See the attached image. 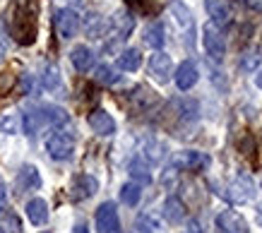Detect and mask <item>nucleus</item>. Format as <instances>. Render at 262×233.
Listing matches in <instances>:
<instances>
[{
  "mask_svg": "<svg viewBox=\"0 0 262 233\" xmlns=\"http://www.w3.org/2000/svg\"><path fill=\"white\" fill-rule=\"evenodd\" d=\"M39 0H12L10 5V36L19 46H32L39 34Z\"/></svg>",
  "mask_w": 262,
  "mask_h": 233,
  "instance_id": "nucleus-1",
  "label": "nucleus"
},
{
  "mask_svg": "<svg viewBox=\"0 0 262 233\" xmlns=\"http://www.w3.org/2000/svg\"><path fill=\"white\" fill-rule=\"evenodd\" d=\"M46 152L51 154V159H56V161L70 159L72 152H75V137L70 132H65V130H58V132H53V135L48 137Z\"/></svg>",
  "mask_w": 262,
  "mask_h": 233,
  "instance_id": "nucleus-2",
  "label": "nucleus"
},
{
  "mask_svg": "<svg viewBox=\"0 0 262 233\" xmlns=\"http://www.w3.org/2000/svg\"><path fill=\"white\" fill-rule=\"evenodd\" d=\"M202 43H205L207 56L212 60H224V53H226V43H224L222 29L214 25V22H207L202 27Z\"/></svg>",
  "mask_w": 262,
  "mask_h": 233,
  "instance_id": "nucleus-3",
  "label": "nucleus"
},
{
  "mask_svg": "<svg viewBox=\"0 0 262 233\" xmlns=\"http://www.w3.org/2000/svg\"><path fill=\"white\" fill-rule=\"evenodd\" d=\"M219 195H224L226 200L236 202V204H243V202L253 200L255 185H253V180H250L248 176H238V178H233L231 185H226V188H224V193H219Z\"/></svg>",
  "mask_w": 262,
  "mask_h": 233,
  "instance_id": "nucleus-4",
  "label": "nucleus"
},
{
  "mask_svg": "<svg viewBox=\"0 0 262 233\" xmlns=\"http://www.w3.org/2000/svg\"><path fill=\"white\" fill-rule=\"evenodd\" d=\"M96 228H99V233H120L118 209L113 202H103L96 209Z\"/></svg>",
  "mask_w": 262,
  "mask_h": 233,
  "instance_id": "nucleus-5",
  "label": "nucleus"
},
{
  "mask_svg": "<svg viewBox=\"0 0 262 233\" xmlns=\"http://www.w3.org/2000/svg\"><path fill=\"white\" fill-rule=\"evenodd\" d=\"M149 75L157 82H161V84H166V82L171 80V75H173V63H171V58H168L164 51H157V53L149 58Z\"/></svg>",
  "mask_w": 262,
  "mask_h": 233,
  "instance_id": "nucleus-6",
  "label": "nucleus"
},
{
  "mask_svg": "<svg viewBox=\"0 0 262 233\" xmlns=\"http://www.w3.org/2000/svg\"><path fill=\"white\" fill-rule=\"evenodd\" d=\"M216 231L219 233H248V224L238 212L226 209V212H222L216 217Z\"/></svg>",
  "mask_w": 262,
  "mask_h": 233,
  "instance_id": "nucleus-7",
  "label": "nucleus"
},
{
  "mask_svg": "<svg viewBox=\"0 0 262 233\" xmlns=\"http://www.w3.org/2000/svg\"><path fill=\"white\" fill-rule=\"evenodd\" d=\"M56 29L60 39H72L77 29H80V17L75 15L72 10H58L56 12Z\"/></svg>",
  "mask_w": 262,
  "mask_h": 233,
  "instance_id": "nucleus-8",
  "label": "nucleus"
},
{
  "mask_svg": "<svg viewBox=\"0 0 262 233\" xmlns=\"http://www.w3.org/2000/svg\"><path fill=\"white\" fill-rule=\"evenodd\" d=\"M89 128L94 130L96 135H101V137H108L116 132V121L111 118V113H106L101 111V108H96V111L89 113Z\"/></svg>",
  "mask_w": 262,
  "mask_h": 233,
  "instance_id": "nucleus-9",
  "label": "nucleus"
},
{
  "mask_svg": "<svg viewBox=\"0 0 262 233\" xmlns=\"http://www.w3.org/2000/svg\"><path fill=\"white\" fill-rule=\"evenodd\" d=\"M198 67H195V63H190V60H183L181 65H178V70H176L173 80H176V87L181 89V91H188L190 87H195V82H198Z\"/></svg>",
  "mask_w": 262,
  "mask_h": 233,
  "instance_id": "nucleus-10",
  "label": "nucleus"
},
{
  "mask_svg": "<svg viewBox=\"0 0 262 233\" xmlns=\"http://www.w3.org/2000/svg\"><path fill=\"white\" fill-rule=\"evenodd\" d=\"M207 164H209V156L202 152H181V154H176V159H173V166L183 171H198L202 166H207Z\"/></svg>",
  "mask_w": 262,
  "mask_h": 233,
  "instance_id": "nucleus-11",
  "label": "nucleus"
},
{
  "mask_svg": "<svg viewBox=\"0 0 262 233\" xmlns=\"http://www.w3.org/2000/svg\"><path fill=\"white\" fill-rule=\"evenodd\" d=\"M205 8L216 27H224L231 22V5L229 0H205Z\"/></svg>",
  "mask_w": 262,
  "mask_h": 233,
  "instance_id": "nucleus-12",
  "label": "nucleus"
},
{
  "mask_svg": "<svg viewBox=\"0 0 262 233\" xmlns=\"http://www.w3.org/2000/svg\"><path fill=\"white\" fill-rule=\"evenodd\" d=\"M41 188V176L34 166H22L19 176H17V190L19 193H32Z\"/></svg>",
  "mask_w": 262,
  "mask_h": 233,
  "instance_id": "nucleus-13",
  "label": "nucleus"
},
{
  "mask_svg": "<svg viewBox=\"0 0 262 233\" xmlns=\"http://www.w3.org/2000/svg\"><path fill=\"white\" fill-rule=\"evenodd\" d=\"M41 128H48L43 108H32V111H27L22 115V130L27 135H36Z\"/></svg>",
  "mask_w": 262,
  "mask_h": 233,
  "instance_id": "nucleus-14",
  "label": "nucleus"
},
{
  "mask_svg": "<svg viewBox=\"0 0 262 233\" xmlns=\"http://www.w3.org/2000/svg\"><path fill=\"white\" fill-rule=\"evenodd\" d=\"M27 217L34 226H43L48 221V204L41 197H34V200L27 202Z\"/></svg>",
  "mask_w": 262,
  "mask_h": 233,
  "instance_id": "nucleus-15",
  "label": "nucleus"
},
{
  "mask_svg": "<svg viewBox=\"0 0 262 233\" xmlns=\"http://www.w3.org/2000/svg\"><path fill=\"white\" fill-rule=\"evenodd\" d=\"M99 190V183H96L92 176H80L75 178V185H72V197L75 200H87Z\"/></svg>",
  "mask_w": 262,
  "mask_h": 233,
  "instance_id": "nucleus-16",
  "label": "nucleus"
},
{
  "mask_svg": "<svg viewBox=\"0 0 262 233\" xmlns=\"http://www.w3.org/2000/svg\"><path fill=\"white\" fill-rule=\"evenodd\" d=\"M70 60L80 73H87V70H92V65H94V53L87 46H77V49H72Z\"/></svg>",
  "mask_w": 262,
  "mask_h": 233,
  "instance_id": "nucleus-17",
  "label": "nucleus"
},
{
  "mask_svg": "<svg viewBox=\"0 0 262 233\" xmlns=\"http://www.w3.org/2000/svg\"><path fill=\"white\" fill-rule=\"evenodd\" d=\"M164 217L171 221V224H181L183 217H185V204H183L178 197H168L164 202Z\"/></svg>",
  "mask_w": 262,
  "mask_h": 233,
  "instance_id": "nucleus-18",
  "label": "nucleus"
},
{
  "mask_svg": "<svg viewBox=\"0 0 262 233\" xmlns=\"http://www.w3.org/2000/svg\"><path fill=\"white\" fill-rule=\"evenodd\" d=\"M140 65H142V56H140V51H137V49H127V51H123V53H120V58H118V67H120V70L135 73Z\"/></svg>",
  "mask_w": 262,
  "mask_h": 233,
  "instance_id": "nucleus-19",
  "label": "nucleus"
},
{
  "mask_svg": "<svg viewBox=\"0 0 262 233\" xmlns=\"http://www.w3.org/2000/svg\"><path fill=\"white\" fill-rule=\"evenodd\" d=\"M164 41H166V36H164V25L154 22V25L147 27V32H144V43H147V46H151V49H161Z\"/></svg>",
  "mask_w": 262,
  "mask_h": 233,
  "instance_id": "nucleus-20",
  "label": "nucleus"
},
{
  "mask_svg": "<svg viewBox=\"0 0 262 233\" xmlns=\"http://www.w3.org/2000/svg\"><path fill=\"white\" fill-rule=\"evenodd\" d=\"M130 176L137 180V185H147L151 183V173H149V166L144 164V159H137L130 164Z\"/></svg>",
  "mask_w": 262,
  "mask_h": 233,
  "instance_id": "nucleus-21",
  "label": "nucleus"
},
{
  "mask_svg": "<svg viewBox=\"0 0 262 233\" xmlns=\"http://www.w3.org/2000/svg\"><path fill=\"white\" fill-rule=\"evenodd\" d=\"M142 197V190H140V185L137 183H125L120 188V200L125 202L127 207H135L137 202Z\"/></svg>",
  "mask_w": 262,
  "mask_h": 233,
  "instance_id": "nucleus-22",
  "label": "nucleus"
},
{
  "mask_svg": "<svg viewBox=\"0 0 262 233\" xmlns=\"http://www.w3.org/2000/svg\"><path fill=\"white\" fill-rule=\"evenodd\" d=\"M113 25H116V32H118V39H127V34L133 32V17L127 15V12H118V15L113 17Z\"/></svg>",
  "mask_w": 262,
  "mask_h": 233,
  "instance_id": "nucleus-23",
  "label": "nucleus"
},
{
  "mask_svg": "<svg viewBox=\"0 0 262 233\" xmlns=\"http://www.w3.org/2000/svg\"><path fill=\"white\" fill-rule=\"evenodd\" d=\"M125 3H127V8H133L140 15H154L159 10L157 0H125Z\"/></svg>",
  "mask_w": 262,
  "mask_h": 233,
  "instance_id": "nucleus-24",
  "label": "nucleus"
},
{
  "mask_svg": "<svg viewBox=\"0 0 262 233\" xmlns=\"http://www.w3.org/2000/svg\"><path fill=\"white\" fill-rule=\"evenodd\" d=\"M41 84H43V89H48V91L58 89V84H60V73H58V67L48 65L46 73H43V77H41Z\"/></svg>",
  "mask_w": 262,
  "mask_h": 233,
  "instance_id": "nucleus-25",
  "label": "nucleus"
},
{
  "mask_svg": "<svg viewBox=\"0 0 262 233\" xmlns=\"http://www.w3.org/2000/svg\"><path fill=\"white\" fill-rule=\"evenodd\" d=\"M94 77H96V82H101V84H116V82H118V75H116V70H113L111 65H99Z\"/></svg>",
  "mask_w": 262,
  "mask_h": 233,
  "instance_id": "nucleus-26",
  "label": "nucleus"
},
{
  "mask_svg": "<svg viewBox=\"0 0 262 233\" xmlns=\"http://www.w3.org/2000/svg\"><path fill=\"white\" fill-rule=\"evenodd\" d=\"M171 12H173L176 15V22H178V25H185L188 27V29H190L192 27V19H190V12H188V8H185V5H181V3H173V5H171Z\"/></svg>",
  "mask_w": 262,
  "mask_h": 233,
  "instance_id": "nucleus-27",
  "label": "nucleus"
},
{
  "mask_svg": "<svg viewBox=\"0 0 262 233\" xmlns=\"http://www.w3.org/2000/svg\"><path fill=\"white\" fill-rule=\"evenodd\" d=\"M17 84V75L15 73H0V99L8 97L10 91L15 89Z\"/></svg>",
  "mask_w": 262,
  "mask_h": 233,
  "instance_id": "nucleus-28",
  "label": "nucleus"
},
{
  "mask_svg": "<svg viewBox=\"0 0 262 233\" xmlns=\"http://www.w3.org/2000/svg\"><path fill=\"white\" fill-rule=\"evenodd\" d=\"M157 228H159V224H157L151 217H140L135 221V231L137 233H154Z\"/></svg>",
  "mask_w": 262,
  "mask_h": 233,
  "instance_id": "nucleus-29",
  "label": "nucleus"
},
{
  "mask_svg": "<svg viewBox=\"0 0 262 233\" xmlns=\"http://www.w3.org/2000/svg\"><path fill=\"white\" fill-rule=\"evenodd\" d=\"M262 60V56L257 53V51H253V53H246V60H243V67L246 70H255V65Z\"/></svg>",
  "mask_w": 262,
  "mask_h": 233,
  "instance_id": "nucleus-30",
  "label": "nucleus"
},
{
  "mask_svg": "<svg viewBox=\"0 0 262 233\" xmlns=\"http://www.w3.org/2000/svg\"><path fill=\"white\" fill-rule=\"evenodd\" d=\"M0 128L5 130V132H17V118H12V115H8V118H0Z\"/></svg>",
  "mask_w": 262,
  "mask_h": 233,
  "instance_id": "nucleus-31",
  "label": "nucleus"
},
{
  "mask_svg": "<svg viewBox=\"0 0 262 233\" xmlns=\"http://www.w3.org/2000/svg\"><path fill=\"white\" fill-rule=\"evenodd\" d=\"M183 233H205V231H202V224H200L198 219H190L185 224V228H183Z\"/></svg>",
  "mask_w": 262,
  "mask_h": 233,
  "instance_id": "nucleus-32",
  "label": "nucleus"
},
{
  "mask_svg": "<svg viewBox=\"0 0 262 233\" xmlns=\"http://www.w3.org/2000/svg\"><path fill=\"white\" fill-rule=\"evenodd\" d=\"M5 197H8V195H5V185H0V209L5 207Z\"/></svg>",
  "mask_w": 262,
  "mask_h": 233,
  "instance_id": "nucleus-33",
  "label": "nucleus"
},
{
  "mask_svg": "<svg viewBox=\"0 0 262 233\" xmlns=\"http://www.w3.org/2000/svg\"><path fill=\"white\" fill-rule=\"evenodd\" d=\"M75 233H89L87 224H77V226H75Z\"/></svg>",
  "mask_w": 262,
  "mask_h": 233,
  "instance_id": "nucleus-34",
  "label": "nucleus"
},
{
  "mask_svg": "<svg viewBox=\"0 0 262 233\" xmlns=\"http://www.w3.org/2000/svg\"><path fill=\"white\" fill-rule=\"evenodd\" d=\"M257 224L262 226V204H260V207H257Z\"/></svg>",
  "mask_w": 262,
  "mask_h": 233,
  "instance_id": "nucleus-35",
  "label": "nucleus"
},
{
  "mask_svg": "<svg viewBox=\"0 0 262 233\" xmlns=\"http://www.w3.org/2000/svg\"><path fill=\"white\" fill-rule=\"evenodd\" d=\"M3 60H5V49L0 46V63H3Z\"/></svg>",
  "mask_w": 262,
  "mask_h": 233,
  "instance_id": "nucleus-36",
  "label": "nucleus"
},
{
  "mask_svg": "<svg viewBox=\"0 0 262 233\" xmlns=\"http://www.w3.org/2000/svg\"><path fill=\"white\" fill-rule=\"evenodd\" d=\"M257 87H262V73L257 75Z\"/></svg>",
  "mask_w": 262,
  "mask_h": 233,
  "instance_id": "nucleus-37",
  "label": "nucleus"
},
{
  "mask_svg": "<svg viewBox=\"0 0 262 233\" xmlns=\"http://www.w3.org/2000/svg\"><path fill=\"white\" fill-rule=\"evenodd\" d=\"M0 233H5V231H3V228H0Z\"/></svg>",
  "mask_w": 262,
  "mask_h": 233,
  "instance_id": "nucleus-38",
  "label": "nucleus"
}]
</instances>
